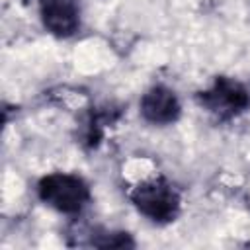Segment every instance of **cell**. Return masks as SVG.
I'll return each mask as SVG.
<instances>
[{
  "label": "cell",
  "instance_id": "cell-5",
  "mask_svg": "<svg viewBox=\"0 0 250 250\" xmlns=\"http://www.w3.org/2000/svg\"><path fill=\"white\" fill-rule=\"evenodd\" d=\"M141 113L154 125H168L180 117V102L170 88L154 86L143 96Z\"/></svg>",
  "mask_w": 250,
  "mask_h": 250
},
{
  "label": "cell",
  "instance_id": "cell-1",
  "mask_svg": "<svg viewBox=\"0 0 250 250\" xmlns=\"http://www.w3.org/2000/svg\"><path fill=\"white\" fill-rule=\"evenodd\" d=\"M41 201L61 213H78L90 199L86 182L74 174L55 172L41 178L37 186Z\"/></svg>",
  "mask_w": 250,
  "mask_h": 250
},
{
  "label": "cell",
  "instance_id": "cell-4",
  "mask_svg": "<svg viewBox=\"0 0 250 250\" xmlns=\"http://www.w3.org/2000/svg\"><path fill=\"white\" fill-rule=\"evenodd\" d=\"M45 27L57 37H68L78 29V0H37Z\"/></svg>",
  "mask_w": 250,
  "mask_h": 250
},
{
  "label": "cell",
  "instance_id": "cell-2",
  "mask_svg": "<svg viewBox=\"0 0 250 250\" xmlns=\"http://www.w3.org/2000/svg\"><path fill=\"white\" fill-rule=\"evenodd\" d=\"M131 201L145 217L156 223L174 221L180 211V195L164 178L146 180L133 188Z\"/></svg>",
  "mask_w": 250,
  "mask_h": 250
},
{
  "label": "cell",
  "instance_id": "cell-3",
  "mask_svg": "<svg viewBox=\"0 0 250 250\" xmlns=\"http://www.w3.org/2000/svg\"><path fill=\"white\" fill-rule=\"evenodd\" d=\"M199 104L219 119H232L250 107L248 90L229 76H219L213 86L197 96Z\"/></svg>",
  "mask_w": 250,
  "mask_h": 250
}]
</instances>
